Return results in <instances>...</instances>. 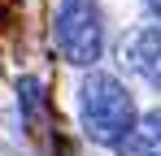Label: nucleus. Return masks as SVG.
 <instances>
[{
  "instance_id": "f257e3e1",
  "label": "nucleus",
  "mask_w": 161,
  "mask_h": 156,
  "mask_svg": "<svg viewBox=\"0 0 161 156\" xmlns=\"http://www.w3.org/2000/svg\"><path fill=\"white\" fill-rule=\"evenodd\" d=\"M79 117H83V134L92 143H118L135 122V100L131 91L105 70H92L79 87Z\"/></svg>"
},
{
  "instance_id": "f03ea898",
  "label": "nucleus",
  "mask_w": 161,
  "mask_h": 156,
  "mask_svg": "<svg viewBox=\"0 0 161 156\" xmlns=\"http://www.w3.org/2000/svg\"><path fill=\"white\" fill-rule=\"evenodd\" d=\"M57 52L65 65L74 70H92L105 52V18L96 0H61L57 9V26H53Z\"/></svg>"
},
{
  "instance_id": "7ed1b4c3",
  "label": "nucleus",
  "mask_w": 161,
  "mask_h": 156,
  "mask_svg": "<svg viewBox=\"0 0 161 156\" xmlns=\"http://www.w3.org/2000/svg\"><path fill=\"white\" fill-rule=\"evenodd\" d=\"M122 61H126V70L139 74L148 87H161V22L131 30L126 44H122Z\"/></svg>"
},
{
  "instance_id": "20e7f679",
  "label": "nucleus",
  "mask_w": 161,
  "mask_h": 156,
  "mask_svg": "<svg viewBox=\"0 0 161 156\" xmlns=\"http://www.w3.org/2000/svg\"><path fill=\"white\" fill-rule=\"evenodd\" d=\"M113 148H118V156H161V108L135 117L131 130H126Z\"/></svg>"
},
{
  "instance_id": "39448f33",
  "label": "nucleus",
  "mask_w": 161,
  "mask_h": 156,
  "mask_svg": "<svg viewBox=\"0 0 161 156\" xmlns=\"http://www.w3.org/2000/svg\"><path fill=\"white\" fill-rule=\"evenodd\" d=\"M18 104H22V117L35 122V117L44 113V82H39V78H22V82H18Z\"/></svg>"
},
{
  "instance_id": "423d86ee",
  "label": "nucleus",
  "mask_w": 161,
  "mask_h": 156,
  "mask_svg": "<svg viewBox=\"0 0 161 156\" xmlns=\"http://www.w3.org/2000/svg\"><path fill=\"white\" fill-rule=\"evenodd\" d=\"M144 4H148V13H153V18L161 22V0H144Z\"/></svg>"
}]
</instances>
